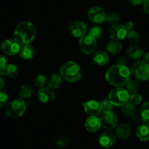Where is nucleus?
<instances>
[{
    "mask_svg": "<svg viewBox=\"0 0 149 149\" xmlns=\"http://www.w3.org/2000/svg\"><path fill=\"white\" fill-rule=\"evenodd\" d=\"M130 73L131 72L127 66L120 64L111 66L106 71V81L113 86L122 87L130 81Z\"/></svg>",
    "mask_w": 149,
    "mask_h": 149,
    "instance_id": "obj_1",
    "label": "nucleus"
},
{
    "mask_svg": "<svg viewBox=\"0 0 149 149\" xmlns=\"http://www.w3.org/2000/svg\"><path fill=\"white\" fill-rule=\"evenodd\" d=\"M37 34L36 28L32 23L28 21L20 22L14 31V40L21 47L29 45L34 40Z\"/></svg>",
    "mask_w": 149,
    "mask_h": 149,
    "instance_id": "obj_2",
    "label": "nucleus"
},
{
    "mask_svg": "<svg viewBox=\"0 0 149 149\" xmlns=\"http://www.w3.org/2000/svg\"><path fill=\"white\" fill-rule=\"evenodd\" d=\"M60 74L63 79L70 83L78 82L82 78L81 68L76 62L72 61L64 63L60 68Z\"/></svg>",
    "mask_w": 149,
    "mask_h": 149,
    "instance_id": "obj_3",
    "label": "nucleus"
},
{
    "mask_svg": "<svg viewBox=\"0 0 149 149\" xmlns=\"http://www.w3.org/2000/svg\"><path fill=\"white\" fill-rule=\"evenodd\" d=\"M130 93L123 87H116L109 94L108 100L113 105L121 107L130 100Z\"/></svg>",
    "mask_w": 149,
    "mask_h": 149,
    "instance_id": "obj_4",
    "label": "nucleus"
},
{
    "mask_svg": "<svg viewBox=\"0 0 149 149\" xmlns=\"http://www.w3.org/2000/svg\"><path fill=\"white\" fill-rule=\"evenodd\" d=\"M26 109V104L25 101L21 99H18L10 102L7 104L5 112L10 118H16L24 115Z\"/></svg>",
    "mask_w": 149,
    "mask_h": 149,
    "instance_id": "obj_5",
    "label": "nucleus"
},
{
    "mask_svg": "<svg viewBox=\"0 0 149 149\" xmlns=\"http://www.w3.org/2000/svg\"><path fill=\"white\" fill-rule=\"evenodd\" d=\"M149 72V64L144 60H140L132 66L131 72L138 81H145L148 80Z\"/></svg>",
    "mask_w": 149,
    "mask_h": 149,
    "instance_id": "obj_6",
    "label": "nucleus"
},
{
    "mask_svg": "<svg viewBox=\"0 0 149 149\" xmlns=\"http://www.w3.org/2000/svg\"><path fill=\"white\" fill-rule=\"evenodd\" d=\"M79 47L81 51L85 54H94L97 48V40L89 34H85L80 39Z\"/></svg>",
    "mask_w": 149,
    "mask_h": 149,
    "instance_id": "obj_7",
    "label": "nucleus"
},
{
    "mask_svg": "<svg viewBox=\"0 0 149 149\" xmlns=\"http://www.w3.org/2000/svg\"><path fill=\"white\" fill-rule=\"evenodd\" d=\"M100 119L102 127L107 130H113L118 125V117L113 111L102 112Z\"/></svg>",
    "mask_w": 149,
    "mask_h": 149,
    "instance_id": "obj_8",
    "label": "nucleus"
},
{
    "mask_svg": "<svg viewBox=\"0 0 149 149\" xmlns=\"http://www.w3.org/2000/svg\"><path fill=\"white\" fill-rule=\"evenodd\" d=\"M108 34L110 37L114 40H122L127 36V30L124 25L122 24H114L108 29Z\"/></svg>",
    "mask_w": 149,
    "mask_h": 149,
    "instance_id": "obj_9",
    "label": "nucleus"
},
{
    "mask_svg": "<svg viewBox=\"0 0 149 149\" xmlns=\"http://www.w3.org/2000/svg\"><path fill=\"white\" fill-rule=\"evenodd\" d=\"M68 29L73 37L81 38L84 37L86 33L87 27L83 21H74L70 23L68 26Z\"/></svg>",
    "mask_w": 149,
    "mask_h": 149,
    "instance_id": "obj_10",
    "label": "nucleus"
},
{
    "mask_svg": "<svg viewBox=\"0 0 149 149\" xmlns=\"http://www.w3.org/2000/svg\"><path fill=\"white\" fill-rule=\"evenodd\" d=\"M88 18L94 24H102L106 20V13L100 7L94 6L90 8L88 12Z\"/></svg>",
    "mask_w": 149,
    "mask_h": 149,
    "instance_id": "obj_11",
    "label": "nucleus"
},
{
    "mask_svg": "<svg viewBox=\"0 0 149 149\" xmlns=\"http://www.w3.org/2000/svg\"><path fill=\"white\" fill-rule=\"evenodd\" d=\"M2 51L10 56H14L19 54L21 46L14 40H5L1 45Z\"/></svg>",
    "mask_w": 149,
    "mask_h": 149,
    "instance_id": "obj_12",
    "label": "nucleus"
},
{
    "mask_svg": "<svg viewBox=\"0 0 149 149\" xmlns=\"http://www.w3.org/2000/svg\"><path fill=\"white\" fill-rule=\"evenodd\" d=\"M84 111L89 116H98L102 113L100 104L95 100H88L83 103Z\"/></svg>",
    "mask_w": 149,
    "mask_h": 149,
    "instance_id": "obj_13",
    "label": "nucleus"
},
{
    "mask_svg": "<svg viewBox=\"0 0 149 149\" xmlns=\"http://www.w3.org/2000/svg\"><path fill=\"white\" fill-rule=\"evenodd\" d=\"M37 97L41 102L46 104L53 102L55 100L56 94L52 88L49 87H43L39 89L37 93Z\"/></svg>",
    "mask_w": 149,
    "mask_h": 149,
    "instance_id": "obj_14",
    "label": "nucleus"
},
{
    "mask_svg": "<svg viewBox=\"0 0 149 149\" xmlns=\"http://www.w3.org/2000/svg\"><path fill=\"white\" fill-rule=\"evenodd\" d=\"M116 142V136L111 132L106 131L102 133L99 137V143L105 148H109L113 146Z\"/></svg>",
    "mask_w": 149,
    "mask_h": 149,
    "instance_id": "obj_15",
    "label": "nucleus"
},
{
    "mask_svg": "<svg viewBox=\"0 0 149 149\" xmlns=\"http://www.w3.org/2000/svg\"><path fill=\"white\" fill-rule=\"evenodd\" d=\"M85 127L90 132H96L101 127V122L98 116H89L85 122Z\"/></svg>",
    "mask_w": 149,
    "mask_h": 149,
    "instance_id": "obj_16",
    "label": "nucleus"
},
{
    "mask_svg": "<svg viewBox=\"0 0 149 149\" xmlns=\"http://www.w3.org/2000/svg\"><path fill=\"white\" fill-rule=\"evenodd\" d=\"M93 61L100 66L105 65L109 61V56L107 52L102 50L96 51L93 56Z\"/></svg>",
    "mask_w": 149,
    "mask_h": 149,
    "instance_id": "obj_17",
    "label": "nucleus"
},
{
    "mask_svg": "<svg viewBox=\"0 0 149 149\" xmlns=\"http://www.w3.org/2000/svg\"><path fill=\"white\" fill-rule=\"evenodd\" d=\"M127 54L132 59H140L143 56V51L138 45H132L127 48Z\"/></svg>",
    "mask_w": 149,
    "mask_h": 149,
    "instance_id": "obj_18",
    "label": "nucleus"
},
{
    "mask_svg": "<svg viewBox=\"0 0 149 149\" xmlns=\"http://www.w3.org/2000/svg\"><path fill=\"white\" fill-rule=\"evenodd\" d=\"M131 134V127L129 124L122 123L119 124L116 128L117 137L121 140L127 138Z\"/></svg>",
    "mask_w": 149,
    "mask_h": 149,
    "instance_id": "obj_19",
    "label": "nucleus"
},
{
    "mask_svg": "<svg viewBox=\"0 0 149 149\" xmlns=\"http://www.w3.org/2000/svg\"><path fill=\"white\" fill-rule=\"evenodd\" d=\"M106 50L112 55H116V54H119L121 51L122 44L120 42V41L112 40L110 42H107V45H106Z\"/></svg>",
    "mask_w": 149,
    "mask_h": 149,
    "instance_id": "obj_20",
    "label": "nucleus"
},
{
    "mask_svg": "<svg viewBox=\"0 0 149 149\" xmlns=\"http://www.w3.org/2000/svg\"><path fill=\"white\" fill-rule=\"evenodd\" d=\"M0 74L2 75H6L9 78H16L18 74V67L13 64H7L6 67L0 72Z\"/></svg>",
    "mask_w": 149,
    "mask_h": 149,
    "instance_id": "obj_21",
    "label": "nucleus"
},
{
    "mask_svg": "<svg viewBox=\"0 0 149 149\" xmlns=\"http://www.w3.org/2000/svg\"><path fill=\"white\" fill-rule=\"evenodd\" d=\"M136 135L140 141L146 142L149 140V127L146 124H143L138 127L136 131Z\"/></svg>",
    "mask_w": 149,
    "mask_h": 149,
    "instance_id": "obj_22",
    "label": "nucleus"
},
{
    "mask_svg": "<svg viewBox=\"0 0 149 149\" xmlns=\"http://www.w3.org/2000/svg\"><path fill=\"white\" fill-rule=\"evenodd\" d=\"M63 83V78L61 74H54L51 78L48 79V86L49 88L52 89H56L61 86Z\"/></svg>",
    "mask_w": 149,
    "mask_h": 149,
    "instance_id": "obj_23",
    "label": "nucleus"
},
{
    "mask_svg": "<svg viewBox=\"0 0 149 149\" xmlns=\"http://www.w3.org/2000/svg\"><path fill=\"white\" fill-rule=\"evenodd\" d=\"M20 56L23 59L29 60L34 56V49L31 45H27L22 46L19 52Z\"/></svg>",
    "mask_w": 149,
    "mask_h": 149,
    "instance_id": "obj_24",
    "label": "nucleus"
},
{
    "mask_svg": "<svg viewBox=\"0 0 149 149\" xmlns=\"http://www.w3.org/2000/svg\"><path fill=\"white\" fill-rule=\"evenodd\" d=\"M32 95V88L29 84H25V85L22 86L20 89L19 91V97L21 100H29Z\"/></svg>",
    "mask_w": 149,
    "mask_h": 149,
    "instance_id": "obj_25",
    "label": "nucleus"
},
{
    "mask_svg": "<svg viewBox=\"0 0 149 149\" xmlns=\"http://www.w3.org/2000/svg\"><path fill=\"white\" fill-rule=\"evenodd\" d=\"M121 107H122V108H121V111H122V113L124 114V116L130 117L135 113V112H136L135 105L132 104V103L130 102H128L127 103L124 104V105L121 106Z\"/></svg>",
    "mask_w": 149,
    "mask_h": 149,
    "instance_id": "obj_26",
    "label": "nucleus"
},
{
    "mask_svg": "<svg viewBox=\"0 0 149 149\" xmlns=\"http://www.w3.org/2000/svg\"><path fill=\"white\" fill-rule=\"evenodd\" d=\"M140 116L145 124L149 125V102H146L143 104L140 110Z\"/></svg>",
    "mask_w": 149,
    "mask_h": 149,
    "instance_id": "obj_27",
    "label": "nucleus"
},
{
    "mask_svg": "<svg viewBox=\"0 0 149 149\" xmlns=\"http://www.w3.org/2000/svg\"><path fill=\"white\" fill-rule=\"evenodd\" d=\"M48 79L47 77L44 74H38L35 78H34V84L36 86L39 88H42L43 87H45V86L48 84Z\"/></svg>",
    "mask_w": 149,
    "mask_h": 149,
    "instance_id": "obj_28",
    "label": "nucleus"
},
{
    "mask_svg": "<svg viewBox=\"0 0 149 149\" xmlns=\"http://www.w3.org/2000/svg\"><path fill=\"white\" fill-rule=\"evenodd\" d=\"M126 85H127V90L130 94H134V93H137L138 91L139 84L135 80L130 79V81L127 82Z\"/></svg>",
    "mask_w": 149,
    "mask_h": 149,
    "instance_id": "obj_29",
    "label": "nucleus"
},
{
    "mask_svg": "<svg viewBox=\"0 0 149 149\" xmlns=\"http://www.w3.org/2000/svg\"><path fill=\"white\" fill-rule=\"evenodd\" d=\"M89 34L96 40L99 39L103 35V29L100 26H94L89 29Z\"/></svg>",
    "mask_w": 149,
    "mask_h": 149,
    "instance_id": "obj_30",
    "label": "nucleus"
},
{
    "mask_svg": "<svg viewBox=\"0 0 149 149\" xmlns=\"http://www.w3.org/2000/svg\"><path fill=\"white\" fill-rule=\"evenodd\" d=\"M120 17L118 13L114 12H112L106 15V20L108 24H111V25H114V24H117L119 22Z\"/></svg>",
    "mask_w": 149,
    "mask_h": 149,
    "instance_id": "obj_31",
    "label": "nucleus"
},
{
    "mask_svg": "<svg viewBox=\"0 0 149 149\" xmlns=\"http://www.w3.org/2000/svg\"><path fill=\"white\" fill-rule=\"evenodd\" d=\"M127 38H128L129 41L132 43H137L140 40V35H139L138 32L134 30H131L127 32Z\"/></svg>",
    "mask_w": 149,
    "mask_h": 149,
    "instance_id": "obj_32",
    "label": "nucleus"
},
{
    "mask_svg": "<svg viewBox=\"0 0 149 149\" xmlns=\"http://www.w3.org/2000/svg\"><path fill=\"white\" fill-rule=\"evenodd\" d=\"M100 104L102 112L112 111V110L113 108V104L110 102L109 100H102Z\"/></svg>",
    "mask_w": 149,
    "mask_h": 149,
    "instance_id": "obj_33",
    "label": "nucleus"
},
{
    "mask_svg": "<svg viewBox=\"0 0 149 149\" xmlns=\"http://www.w3.org/2000/svg\"><path fill=\"white\" fill-rule=\"evenodd\" d=\"M143 100V97L140 94H137V93H134V94H131L130 96V100L129 102L133 104L134 105H137V104H140Z\"/></svg>",
    "mask_w": 149,
    "mask_h": 149,
    "instance_id": "obj_34",
    "label": "nucleus"
},
{
    "mask_svg": "<svg viewBox=\"0 0 149 149\" xmlns=\"http://www.w3.org/2000/svg\"><path fill=\"white\" fill-rule=\"evenodd\" d=\"M70 143V140H68V138L65 137H60L58 138H57L56 141V144L57 146L60 148H64L66 146H67Z\"/></svg>",
    "mask_w": 149,
    "mask_h": 149,
    "instance_id": "obj_35",
    "label": "nucleus"
},
{
    "mask_svg": "<svg viewBox=\"0 0 149 149\" xmlns=\"http://www.w3.org/2000/svg\"><path fill=\"white\" fill-rule=\"evenodd\" d=\"M8 101V95L5 91L0 90V108L6 105Z\"/></svg>",
    "mask_w": 149,
    "mask_h": 149,
    "instance_id": "obj_36",
    "label": "nucleus"
},
{
    "mask_svg": "<svg viewBox=\"0 0 149 149\" xmlns=\"http://www.w3.org/2000/svg\"><path fill=\"white\" fill-rule=\"evenodd\" d=\"M7 59L4 56L0 54V72L6 67L7 66Z\"/></svg>",
    "mask_w": 149,
    "mask_h": 149,
    "instance_id": "obj_37",
    "label": "nucleus"
},
{
    "mask_svg": "<svg viewBox=\"0 0 149 149\" xmlns=\"http://www.w3.org/2000/svg\"><path fill=\"white\" fill-rule=\"evenodd\" d=\"M127 1L129 2V3L131 4L132 5H134V6H138V5L143 3V0H127Z\"/></svg>",
    "mask_w": 149,
    "mask_h": 149,
    "instance_id": "obj_38",
    "label": "nucleus"
},
{
    "mask_svg": "<svg viewBox=\"0 0 149 149\" xmlns=\"http://www.w3.org/2000/svg\"><path fill=\"white\" fill-rule=\"evenodd\" d=\"M118 64H120V65L126 66L127 64V59L125 56H121L118 58Z\"/></svg>",
    "mask_w": 149,
    "mask_h": 149,
    "instance_id": "obj_39",
    "label": "nucleus"
},
{
    "mask_svg": "<svg viewBox=\"0 0 149 149\" xmlns=\"http://www.w3.org/2000/svg\"><path fill=\"white\" fill-rule=\"evenodd\" d=\"M124 26H125L127 31H131V30H133V28H134V24L131 22V21H128V22H127L124 24Z\"/></svg>",
    "mask_w": 149,
    "mask_h": 149,
    "instance_id": "obj_40",
    "label": "nucleus"
},
{
    "mask_svg": "<svg viewBox=\"0 0 149 149\" xmlns=\"http://www.w3.org/2000/svg\"><path fill=\"white\" fill-rule=\"evenodd\" d=\"M143 10L148 15H149V0L143 3Z\"/></svg>",
    "mask_w": 149,
    "mask_h": 149,
    "instance_id": "obj_41",
    "label": "nucleus"
},
{
    "mask_svg": "<svg viewBox=\"0 0 149 149\" xmlns=\"http://www.w3.org/2000/svg\"><path fill=\"white\" fill-rule=\"evenodd\" d=\"M5 86V79L3 78V75L0 74V90L4 88Z\"/></svg>",
    "mask_w": 149,
    "mask_h": 149,
    "instance_id": "obj_42",
    "label": "nucleus"
},
{
    "mask_svg": "<svg viewBox=\"0 0 149 149\" xmlns=\"http://www.w3.org/2000/svg\"><path fill=\"white\" fill-rule=\"evenodd\" d=\"M143 58H144V61H146V62L149 64V52L146 53L144 55V57H143Z\"/></svg>",
    "mask_w": 149,
    "mask_h": 149,
    "instance_id": "obj_43",
    "label": "nucleus"
},
{
    "mask_svg": "<svg viewBox=\"0 0 149 149\" xmlns=\"http://www.w3.org/2000/svg\"><path fill=\"white\" fill-rule=\"evenodd\" d=\"M143 3H144L145 2H146V1H148V0H143Z\"/></svg>",
    "mask_w": 149,
    "mask_h": 149,
    "instance_id": "obj_44",
    "label": "nucleus"
},
{
    "mask_svg": "<svg viewBox=\"0 0 149 149\" xmlns=\"http://www.w3.org/2000/svg\"><path fill=\"white\" fill-rule=\"evenodd\" d=\"M148 79L149 80V72H148Z\"/></svg>",
    "mask_w": 149,
    "mask_h": 149,
    "instance_id": "obj_45",
    "label": "nucleus"
}]
</instances>
